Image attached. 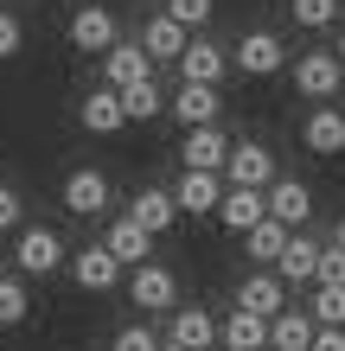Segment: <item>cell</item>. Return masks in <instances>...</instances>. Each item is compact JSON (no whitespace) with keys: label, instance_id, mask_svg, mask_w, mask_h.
I'll return each mask as SVG.
<instances>
[{"label":"cell","instance_id":"cell-1","mask_svg":"<svg viewBox=\"0 0 345 351\" xmlns=\"http://www.w3.org/2000/svg\"><path fill=\"white\" fill-rule=\"evenodd\" d=\"M64 262H71V250H64V237L51 223H19L13 230V275L38 281V275H58Z\"/></svg>","mask_w":345,"mask_h":351},{"label":"cell","instance_id":"cell-2","mask_svg":"<svg viewBox=\"0 0 345 351\" xmlns=\"http://www.w3.org/2000/svg\"><path fill=\"white\" fill-rule=\"evenodd\" d=\"M128 306H141V313H173V306H179V275H173L167 262H134Z\"/></svg>","mask_w":345,"mask_h":351},{"label":"cell","instance_id":"cell-3","mask_svg":"<svg viewBox=\"0 0 345 351\" xmlns=\"http://www.w3.org/2000/svg\"><path fill=\"white\" fill-rule=\"evenodd\" d=\"M294 90L307 96V102H333L345 90V64H339V51H300L294 58Z\"/></svg>","mask_w":345,"mask_h":351},{"label":"cell","instance_id":"cell-4","mask_svg":"<svg viewBox=\"0 0 345 351\" xmlns=\"http://www.w3.org/2000/svg\"><path fill=\"white\" fill-rule=\"evenodd\" d=\"M224 160H230V134L217 128V121L179 134V167L186 173H224Z\"/></svg>","mask_w":345,"mask_h":351},{"label":"cell","instance_id":"cell-5","mask_svg":"<svg viewBox=\"0 0 345 351\" xmlns=\"http://www.w3.org/2000/svg\"><path fill=\"white\" fill-rule=\"evenodd\" d=\"M230 64H237L243 77H275L281 64H288V45H281L269 26H256V32H243L237 45H230Z\"/></svg>","mask_w":345,"mask_h":351},{"label":"cell","instance_id":"cell-6","mask_svg":"<svg viewBox=\"0 0 345 351\" xmlns=\"http://www.w3.org/2000/svg\"><path fill=\"white\" fill-rule=\"evenodd\" d=\"M64 38H71V51H84V58H103V51L115 45V38H121V19H115L109 7H77Z\"/></svg>","mask_w":345,"mask_h":351},{"label":"cell","instance_id":"cell-7","mask_svg":"<svg viewBox=\"0 0 345 351\" xmlns=\"http://www.w3.org/2000/svg\"><path fill=\"white\" fill-rule=\"evenodd\" d=\"M96 71H103L109 90H128V84H147L154 77V58L141 51V38H115V45L96 58Z\"/></svg>","mask_w":345,"mask_h":351},{"label":"cell","instance_id":"cell-8","mask_svg":"<svg viewBox=\"0 0 345 351\" xmlns=\"http://www.w3.org/2000/svg\"><path fill=\"white\" fill-rule=\"evenodd\" d=\"M109 204H115V185H109V173L77 167V173L64 179V211H71V217H103Z\"/></svg>","mask_w":345,"mask_h":351},{"label":"cell","instance_id":"cell-9","mask_svg":"<svg viewBox=\"0 0 345 351\" xmlns=\"http://www.w3.org/2000/svg\"><path fill=\"white\" fill-rule=\"evenodd\" d=\"M64 268H71V281L84 287V294H115V287H121V262L103 250V243H84Z\"/></svg>","mask_w":345,"mask_h":351},{"label":"cell","instance_id":"cell-10","mask_svg":"<svg viewBox=\"0 0 345 351\" xmlns=\"http://www.w3.org/2000/svg\"><path fill=\"white\" fill-rule=\"evenodd\" d=\"M179 84H224L230 71V45H217V38H186V51H179Z\"/></svg>","mask_w":345,"mask_h":351},{"label":"cell","instance_id":"cell-11","mask_svg":"<svg viewBox=\"0 0 345 351\" xmlns=\"http://www.w3.org/2000/svg\"><path fill=\"white\" fill-rule=\"evenodd\" d=\"M217 109H224L217 84H173L167 90V115L179 128H205V121H217Z\"/></svg>","mask_w":345,"mask_h":351},{"label":"cell","instance_id":"cell-12","mask_svg":"<svg viewBox=\"0 0 345 351\" xmlns=\"http://www.w3.org/2000/svg\"><path fill=\"white\" fill-rule=\"evenodd\" d=\"M262 198H269V217L275 223H288V230H307V217H313V192H307V179H269L262 185Z\"/></svg>","mask_w":345,"mask_h":351},{"label":"cell","instance_id":"cell-13","mask_svg":"<svg viewBox=\"0 0 345 351\" xmlns=\"http://www.w3.org/2000/svg\"><path fill=\"white\" fill-rule=\"evenodd\" d=\"M77 128H84V134H121V128H128V115H121V90H109V84L84 90V96H77Z\"/></svg>","mask_w":345,"mask_h":351},{"label":"cell","instance_id":"cell-14","mask_svg":"<svg viewBox=\"0 0 345 351\" xmlns=\"http://www.w3.org/2000/svg\"><path fill=\"white\" fill-rule=\"evenodd\" d=\"M300 147L320 154V160H339L345 154V109H339V102H320V109L300 121Z\"/></svg>","mask_w":345,"mask_h":351},{"label":"cell","instance_id":"cell-15","mask_svg":"<svg viewBox=\"0 0 345 351\" xmlns=\"http://www.w3.org/2000/svg\"><path fill=\"white\" fill-rule=\"evenodd\" d=\"M281 167H275V154L262 147V141H230V160H224V185H269Z\"/></svg>","mask_w":345,"mask_h":351},{"label":"cell","instance_id":"cell-16","mask_svg":"<svg viewBox=\"0 0 345 351\" xmlns=\"http://www.w3.org/2000/svg\"><path fill=\"white\" fill-rule=\"evenodd\" d=\"M128 217H134L141 230L160 243V237H167L173 223H179V204H173V192H167V185H141V192L128 198Z\"/></svg>","mask_w":345,"mask_h":351},{"label":"cell","instance_id":"cell-17","mask_svg":"<svg viewBox=\"0 0 345 351\" xmlns=\"http://www.w3.org/2000/svg\"><path fill=\"white\" fill-rule=\"evenodd\" d=\"M217 223H224L230 237H243L250 223H262L269 217V198L256 192V185H224V198H217V211H211Z\"/></svg>","mask_w":345,"mask_h":351},{"label":"cell","instance_id":"cell-18","mask_svg":"<svg viewBox=\"0 0 345 351\" xmlns=\"http://www.w3.org/2000/svg\"><path fill=\"white\" fill-rule=\"evenodd\" d=\"M237 306H243V313L275 319L281 306H288V287H281V275H275V268H256V275H243V281H237Z\"/></svg>","mask_w":345,"mask_h":351},{"label":"cell","instance_id":"cell-19","mask_svg":"<svg viewBox=\"0 0 345 351\" xmlns=\"http://www.w3.org/2000/svg\"><path fill=\"white\" fill-rule=\"evenodd\" d=\"M217 198H224V173H179V185H173L179 217H211Z\"/></svg>","mask_w":345,"mask_h":351},{"label":"cell","instance_id":"cell-20","mask_svg":"<svg viewBox=\"0 0 345 351\" xmlns=\"http://www.w3.org/2000/svg\"><path fill=\"white\" fill-rule=\"evenodd\" d=\"M313 262H320V243L307 230H288V243H281V256H275L281 287H313Z\"/></svg>","mask_w":345,"mask_h":351},{"label":"cell","instance_id":"cell-21","mask_svg":"<svg viewBox=\"0 0 345 351\" xmlns=\"http://www.w3.org/2000/svg\"><path fill=\"white\" fill-rule=\"evenodd\" d=\"M167 319H173V326H167L173 345H186V351H211V345H217V319L205 313V306H186V300H179Z\"/></svg>","mask_w":345,"mask_h":351},{"label":"cell","instance_id":"cell-22","mask_svg":"<svg viewBox=\"0 0 345 351\" xmlns=\"http://www.w3.org/2000/svg\"><path fill=\"white\" fill-rule=\"evenodd\" d=\"M103 250H109L121 268H134V262H154V237L141 230V223H134L128 211H121V217L109 223V230H103Z\"/></svg>","mask_w":345,"mask_h":351},{"label":"cell","instance_id":"cell-23","mask_svg":"<svg viewBox=\"0 0 345 351\" xmlns=\"http://www.w3.org/2000/svg\"><path fill=\"white\" fill-rule=\"evenodd\" d=\"M186 38H192V32L179 26L173 13H154L147 26H141V51H147L154 64H179V51H186Z\"/></svg>","mask_w":345,"mask_h":351},{"label":"cell","instance_id":"cell-24","mask_svg":"<svg viewBox=\"0 0 345 351\" xmlns=\"http://www.w3.org/2000/svg\"><path fill=\"white\" fill-rule=\"evenodd\" d=\"M313 345V313L307 306H281L269 319V351H307Z\"/></svg>","mask_w":345,"mask_h":351},{"label":"cell","instance_id":"cell-25","mask_svg":"<svg viewBox=\"0 0 345 351\" xmlns=\"http://www.w3.org/2000/svg\"><path fill=\"white\" fill-rule=\"evenodd\" d=\"M217 345H224V351H256V345H269V319L230 306V319H217Z\"/></svg>","mask_w":345,"mask_h":351},{"label":"cell","instance_id":"cell-26","mask_svg":"<svg viewBox=\"0 0 345 351\" xmlns=\"http://www.w3.org/2000/svg\"><path fill=\"white\" fill-rule=\"evenodd\" d=\"M281 243H288V223H275V217H262V223H250V230H243V256H250L256 268H275V256H281Z\"/></svg>","mask_w":345,"mask_h":351},{"label":"cell","instance_id":"cell-27","mask_svg":"<svg viewBox=\"0 0 345 351\" xmlns=\"http://www.w3.org/2000/svg\"><path fill=\"white\" fill-rule=\"evenodd\" d=\"M121 115H128V121L167 115V84H160V77H147V84H128V90H121Z\"/></svg>","mask_w":345,"mask_h":351},{"label":"cell","instance_id":"cell-28","mask_svg":"<svg viewBox=\"0 0 345 351\" xmlns=\"http://www.w3.org/2000/svg\"><path fill=\"white\" fill-rule=\"evenodd\" d=\"M26 313H32L26 275H0V332H13V326H26Z\"/></svg>","mask_w":345,"mask_h":351},{"label":"cell","instance_id":"cell-29","mask_svg":"<svg viewBox=\"0 0 345 351\" xmlns=\"http://www.w3.org/2000/svg\"><path fill=\"white\" fill-rule=\"evenodd\" d=\"M345 0H288V13H294V26H307V32H326L333 19H339Z\"/></svg>","mask_w":345,"mask_h":351},{"label":"cell","instance_id":"cell-30","mask_svg":"<svg viewBox=\"0 0 345 351\" xmlns=\"http://www.w3.org/2000/svg\"><path fill=\"white\" fill-rule=\"evenodd\" d=\"M307 313H313V326H345V287H320V281H313Z\"/></svg>","mask_w":345,"mask_h":351},{"label":"cell","instance_id":"cell-31","mask_svg":"<svg viewBox=\"0 0 345 351\" xmlns=\"http://www.w3.org/2000/svg\"><path fill=\"white\" fill-rule=\"evenodd\" d=\"M313 281H320V287H345V250H339V243H320Z\"/></svg>","mask_w":345,"mask_h":351},{"label":"cell","instance_id":"cell-32","mask_svg":"<svg viewBox=\"0 0 345 351\" xmlns=\"http://www.w3.org/2000/svg\"><path fill=\"white\" fill-rule=\"evenodd\" d=\"M167 13H173L186 32H205V26H211V0H167Z\"/></svg>","mask_w":345,"mask_h":351},{"label":"cell","instance_id":"cell-33","mask_svg":"<svg viewBox=\"0 0 345 351\" xmlns=\"http://www.w3.org/2000/svg\"><path fill=\"white\" fill-rule=\"evenodd\" d=\"M19 51H26V26H19V13L0 7V64H7V58H19Z\"/></svg>","mask_w":345,"mask_h":351},{"label":"cell","instance_id":"cell-34","mask_svg":"<svg viewBox=\"0 0 345 351\" xmlns=\"http://www.w3.org/2000/svg\"><path fill=\"white\" fill-rule=\"evenodd\" d=\"M19 223H26V198L0 179V230H19Z\"/></svg>","mask_w":345,"mask_h":351},{"label":"cell","instance_id":"cell-35","mask_svg":"<svg viewBox=\"0 0 345 351\" xmlns=\"http://www.w3.org/2000/svg\"><path fill=\"white\" fill-rule=\"evenodd\" d=\"M154 345H160V339L134 319V326H121V332H115V345H109V351H154Z\"/></svg>","mask_w":345,"mask_h":351},{"label":"cell","instance_id":"cell-36","mask_svg":"<svg viewBox=\"0 0 345 351\" xmlns=\"http://www.w3.org/2000/svg\"><path fill=\"white\" fill-rule=\"evenodd\" d=\"M307 351H345V326H313V345Z\"/></svg>","mask_w":345,"mask_h":351},{"label":"cell","instance_id":"cell-37","mask_svg":"<svg viewBox=\"0 0 345 351\" xmlns=\"http://www.w3.org/2000/svg\"><path fill=\"white\" fill-rule=\"evenodd\" d=\"M333 243H339V250H345V217H339V223H333Z\"/></svg>","mask_w":345,"mask_h":351},{"label":"cell","instance_id":"cell-38","mask_svg":"<svg viewBox=\"0 0 345 351\" xmlns=\"http://www.w3.org/2000/svg\"><path fill=\"white\" fill-rule=\"evenodd\" d=\"M154 351H186V345H173V339H160V345H154Z\"/></svg>","mask_w":345,"mask_h":351},{"label":"cell","instance_id":"cell-39","mask_svg":"<svg viewBox=\"0 0 345 351\" xmlns=\"http://www.w3.org/2000/svg\"><path fill=\"white\" fill-rule=\"evenodd\" d=\"M333 51H339V64H345V32H339V45H333Z\"/></svg>","mask_w":345,"mask_h":351},{"label":"cell","instance_id":"cell-40","mask_svg":"<svg viewBox=\"0 0 345 351\" xmlns=\"http://www.w3.org/2000/svg\"><path fill=\"white\" fill-rule=\"evenodd\" d=\"M256 351H269V345H256Z\"/></svg>","mask_w":345,"mask_h":351}]
</instances>
